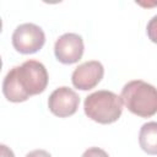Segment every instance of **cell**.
Wrapping results in <instances>:
<instances>
[{
    "label": "cell",
    "instance_id": "cell-1",
    "mask_svg": "<svg viewBox=\"0 0 157 157\" xmlns=\"http://www.w3.org/2000/svg\"><path fill=\"white\" fill-rule=\"evenodd\" d=\"M120 98L128 110L137 117L150 118L157 113V88L142 80L125 83Z\"/></svg>",
    "mask_w": 157,
    "mask_h": 157
},
{
    "label": "cell",
    "instance_id": "cell-2",
    "mask_svg": "<svg viewBox=\"0 0 157 157\" xmlns=\"http://www.w3.org/2000/svg\"><path fill=\"white\" fill-rule=\"evenodd\" d=\"M85 114L96 123L112 124L123 113L121 98L112 91L101 90L88 94L83 102Z\"/></svg>",
    "mask_w": 157,
    "mask_h": 157
},
{
    "label": "cell",
    "instance_id": "cell-3",
    "mask_svg": "<svg viewBox=\"0 0 157 157\" xmlns=\"http://www.w3.org/2000/svg\"><path fill=\"white\" fill-rule=\"evenodd\" d=\"M15 70L18 85L28 98L42 93L47 88L48 71L40 61L27 60L21 66H15Z\"/></svg>",
    "mask_w": 157,
    "mask_h": 157
},
{
    "label": "cell",
    "instance_id": "cell-4",
    "mask_svg": "<svg viewBox=\"0 0 157 157\" xmlns=\"http://www.w3.org/2000/svg\"><path fill=\"white\" fill-rule=\"evenodd\" d=\"M45 43L43 29L34 23H22L12 33V45L21 54H33Z\"/></svg>",
    "mask_w": 157,
    "mask_h": 157
},
{
    "label": "cell",
    "instance_id": "cell-5",
    "mask_svg": "<svg viewBox=\"0 0 157 157\" xmlns=\"http://www.w3.org/2000/svg\"><path fill=\"white\" fill-rule=\"evenodd\" d=\"M78 94L72 88L66 86H61L54 90L48 99L49 110L59 118H67L74 115L78 108Z\"/></svg>",
    "mask_w": 157,
    "mask_h": 157
},
{
    "label": "cell",
    "instance_id": "cell-6",
    "mask_svg": "<svg viewBox=\"0 0 157 157\" xmlns=\"http://www.w3.org/2000/svg\"><path fill=\"white\" fill-rule=\"evenodd\" d=\"M83 39L77 33H65L54 44L55 58L63 64H75L83 55Z\"/></svg>",
    "mask_w": 157,
    "mask_h": 157
},
{
    "label": "cell",
    "instance_id": "cell-7",
    "mask_svg": "<svg viewBox=\"0 0 157 157\" xmlns=\"http://www.w3.org/2000/svg\"><path fill=\"white\" fill-rule=\"evenodd\" d=\"M103 75H104L103 65L97 60H90L82 63L74 70L71 75V81L76 88L81 91H88L94 88L101 82Z\"/></svg>",
    "mask_w": 157,
    "mask_h": 157
},
{
    "label": "cell",
    "instance_id": "cell-8",
    "mask_svg": "<svg viewBox=\"0 0 157 157\" xmlns=\"http://www.w3.org/2000/svg\"><path fill=\"white\" fill-rule=\"evenodd\" d=\"M2 93L5 96V98L10 102L13 103H20V102H25L28 99V97L23 93V91L21 90L17 77H16V70L15 66L6 74L4 82H2Z\"/></svg>",
    "mask_w": 157,
    "mask_h": 157
},
{
    "label": "cell",
    "instance_id": "cell-9",
    "mask_svg": "<svg viewBox=\"0 0 157 157\" xmlns=\"http://www.w3.org/2000/svg\"><path fill=\"white\" fill-rule=\"evenodd\" d=\"M139 144L147 155H157V121H148L141 126Z\"/></svg>",
    "mask_w": 157,
    "mask_h": 157
},
{
    "label": "cell",
    "instance_id": "cell-10",
    "mask_svg": "<svg viewBox=\"0 0 157 157\" xmlns=\"http://www.w3.org/2000/svg\"><path fill=\"white\" fill-rule=\"evenodd\" d=\"M146 32H147V36H148L150 40L157 44V15H155L148 21L147 27H146Z\"/></svg>",
    "mask_w": 157,
    "mask_h": 157
},
{
    "label": "cell",
    "instance_id": "cell-11",
    "mask_svg": "<svg viewBox=\"0 0 157 157\" xmlns=\"http://www.w3.org/2000/svg\"><path fill=\"white\" fill-rule=\"evenodd\" d=\"M82 157H109V155L99 147H90L83 152Z\"/></svg>",
    "mask_w": 157,
    "mask_h": 157
},
{
    "label": "cell",
    "instance_id": "cell-12",
    "mask_svg": "<svg viewBox=\"0 0 157 157\" xmlns=\"http://www.w3.org/2000/svg\"><path fill=\"white\" fill-rule=\"evenodd\" d=\"M26 157H52V156L45 150H33L29 153H27Z\"/></svg>",
    "mask_w": 157,
    "mask_h": 157
},
{
    "label": "cell",
    "instance_id": "cell-13",
    "mask_svg": "<svg viewBox=\"0 0 157 157\" xmlns=\"http://www.w3.org/2000/svg\"><path fill=\"white\" fill-rule=\"evenodd\" d=\"M0 155H1V157H15L13 152L6 145H1L0 146Z\"/></svg>",
    "mask_w": 157,
    "mask_h": 157
}]
</instances>
